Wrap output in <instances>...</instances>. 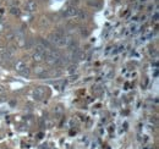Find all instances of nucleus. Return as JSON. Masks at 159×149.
<instances>
[{"label":"nucleus","instance_id":"nucleus-7","mask_svg":"<svg viewBox=\"0 0 159 149\" xmlns=\"http://www.w3.org/2000/svg\"><path fill=\"white\" fill-rule=\"evenodd\" d=\"M25 67H27V66H26V64L23 62V61H21V60H20V61H16V64H15V70H16L19 73H20Z\"/></svg>","mask_w":159,"mask_h":149},{"label":"nucleus","instance_id":"nucleus-4","mask_svg":"<svg viewBox=\"0 0 159 149\" xmlns=\"http://www.w3.org/2000/svg\"><path fill=\"white\" fill-rule=\"evenodd\" d=\"M33 72H34V75H36V76H39V77H45L47 75H48L45 67H43V66H36V67H34V70H33Z\"/></svg>","mask_w":159,"mask_h":149},{"label":"nucleus","instance_id":"nucleus-13","mask_svg":"<svg viewBox=\"0 0 159 149\" xmlns=\"http://www.w3.org/2000/svg\"><path fill=\"white\" fill-rule=\"evenodd\" d=\"M5 92V89H4V87H0V93H4Z\"/></svg>","mask_w":159,"mask_h":149},{"label":"nucleus","instance_id":"nucleus-12","mask_svg":"<svg viewBox=\"0 0 159 149\" xmlns=\"http://www.w3.org/2000/svg\"><path fill=\"white\" fill-rule=\"evenodd\" d=\"M76 69H77V67H76V65H71V66L69 67V72H70V73L75 72V71H76Z\"/></svg>","mask_w":159,"mask_h":149},{"label":"nucleus","instance_id":"nucleus-9","mask_svg":"<svg viewBox=\"0 0 159 149\" xmlns=\"http://www.w3.org/2000/svg\"><path fill=\"white\" fill-rule=\"evenodd\" d=\"M39 23H40V26L42 27H44V26L47 27L49 25V21H48V19H45V17H42V19L39 20Z\"/></svg>","mask_w":159,"mask_h":149},{"label":"nucleus","instance_id":"nucleus-1","mask_svg":"<svg viewBox=\"0 0 159 149\" xmlns=\"http://www.w3.org/2000/svg\"><path fill=\"white\" fill-rule=\"evenodd\" d=\"M15 34V40L19 43L20 46H23V45H26V37H25V34H23L22 31H17L14 33Z\"/></svg>","mask_w":159,"mask_h":149},{"label":"nucleus","instance_id":"nucleus-8","mask_svg":"<svg viewBox=\"0 0 159 149\" xmlns=\"http://www.w3.org/2000/svg\"><path fill=\"white\" fill-rule=\"evenodd\" d=\"M77 17H78L80 20H86V19H88V14L85 12L83 10H78V15H77Z\"/></svg>","mask_w":159,"mask_h":149},{"label":"nucleus","instance_id":"nucleus-11","mask_svg":"<svg viewBox=\"0 0 159 149\" xmlns=\"http://www.w3.org/2000/svg\"><path fill=\"white\" fill-rule=\"evenodd\" d=\"M10 12L12 15H20V10H19V8H11Z\"/></svg>","mask_w":159,"mask_h":149},{"label":"nucleus","instance_id":"nucleus-3","mask_svg":"<svg viewBox=\"0 0 159 149\" xmlns=\"http://www.w3.org/2000/svg\"><path fill=\"white\" fill-rule=\"evenodd\" d=\"M25 9L28 12H34V11L37 10V3L34 1V0H28L25 5Z\"/></svg>","mask_w":159,"mask_h":149},{"label":"nucleus","instance_id":"nucleus-10","mask_svg":"<svg viewBox=\"0 0 159 149\" xmlns=\"http://www.w3.org/2000/svg\"><path fill=\"white\" fill-rule=\"evenodd\" d=\"M29 73H31V72H29V69H28V67H25V69H23V70L21 71V72H20V75H22V76H26V77H28V76H29Z\"/></svg>","mask_w":159,"mask_h":149},{"label":"nucleus","instance_id":"nucleus-2","mask_svg":"<svg viewBox=\"0 0 159 149\" xmlns=\"http://www.w3.org/2000/svg\"><path fill=\"white\" fill-rule=\"evenodd\" d=\"M78 15V9L75 6H70L64 11V16L65 17H77Z\"/></svg>","mask_w":159,"mask_h":149},{"label":"nucleus","instance_id":"nucleus-5","mask_svg":"<svg viewBox=\"0 0 159 149\" xmlns=\"http://www.w3.org/2000/svg\"><path fill=\"white\" fill-rule=\"evenodd\" d=\"M32 59H33V61H36V62H42L44 60V55L40 54L38 51H34L33 55H32Z\"/></svg>","mask_w":159,"mask_h":149},{"label":"nucleus","instance_id":"nucleus-6","mask_svg":"<svg viewBox=\"0 0 159 149\" xmlns=\"http://www.w3.org/2000/svg\"><path fill=\"white\" fill-rule=\"evenodd\" d=\"M43 95H44V87L36 88V91H34V98L40 99V98H43Z\"/></svg>","mask_w":159,"mask_h":149}]
</instances>
